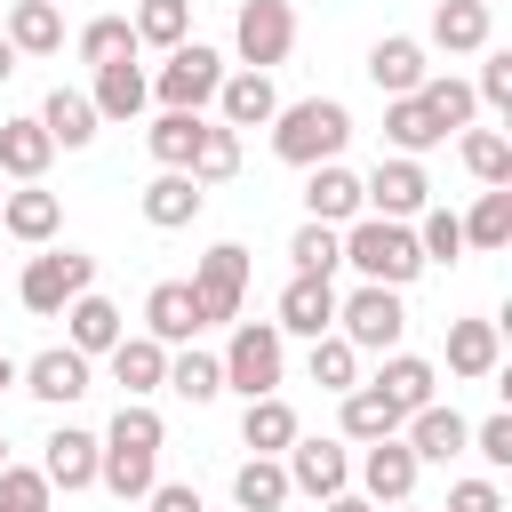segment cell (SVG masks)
<instances>
[{
    "label": "cell",
    "instance_id": "48",
    "mask_svg": "<svg viewBox=\"0 0 512 512\" xmlns=\"http://www.w3.org/2000/svg\"><path fill=\"white\" fill-rule=\"evenodd\" d=\"M104 440H128V448H160L168 432H160V416L144 408V400H120V416H112V432Z\"/></svg>",
    "mask_w": 512,
    "mask_h": 512
},
{
    "label": "cell",
    "instance_id": "1",
    "mask_svg": "<svg viewBox=\"0 0 512 512\" xmlns=\"http://www.w3.org/2000/svg\"><path fill=\"white\" fill-rule=\"evenodd\" d=\"M352 144V112L336 104V96H304V104H280L272 112V152L288 160V168H320V160H336Z\"/></svg>",
    "mask_w": 512,
    "mask_h": 512
},
{
    "label": "cell",
    "instance_id": "16",
    "mask_svg": "<svg viewBox=\"0 0 512 512\" xmlns=\"http://www.w3.org/2000/svg\"><path fill=\"white\" fill-rule=\"evenodd\" d=\"M24 392H32V400H80V392H88V352H72V344L32 352V360H24Z\"/></svg>",
    "mask_w": 512,
    "mask_h": 512
},
{
    "label": "cell",
    "instance_id": "37",
    "mask_svg": "<svg viewBox=\"0 0 512 512\" xmlns=\"http://www.w3.org/2000/svg\"><path fill=\"white\" fill-rule=\"evenodd\" d=\"M456 224H464V248H504V240H512V184H488L480 208L456 216Z\"/></svg>",
    "mask_w": 512,
    "mask_h": 512
},
{
    "label": "cell",
    "instance_id": "53",
    "mask_svg": "<svg viewBox=\"0 0 512 512\" xmlns=\"http://www.w3.org/2000/svg\"><path fill=\"white\" fill-rule=\"evenodd\" d=\"M320 512H376V504H368V496H344V488H336V496H328Z\"/></svg>",
    "mask_w": 512,
    "mask_h": 512
},
{
    "label": "cell",
    "instance_id": "32",
    "mask_svg": "<svg viewBox=\"0 0 512 512\" xmlns=\"http://www.w3.org/2000/svg\"><path fill=\"white\" fill-rule=\"evenodd\" d=\"M40 128H48L64 152H80V144H96V104H88L80 88H56V96L40 104Z\"/></svg>",
    "mask_w": 512,
    "mask_h": 512
},
{
    "label": "cell",
    "instance_id": "2",
    "mask_svg": "<svg viewBox=\"0 0 512 512\" xmlns=\"http://www.w3.org/2000/svg\"><path fill=\"white\" fill-rule=\"evenodd\" d=\"M344 264L360 280H376V288H408L424 272V248H416V232L400 216H352L344 224Z\"/></svg>",
    "mask_w": 512,
    "mask_h": 512
},
{
    "label": "cell",
    "instance_id": "19",
    "mask_svg": "<svg viewBox=\"0 0 512 512\" xmlns=\"http://www.w3.org/2000/svg\"><path fill=\"white\" fill-rule=\"evenodd\" d=\"M200 176L192 168H160L152 184H144V224H160V232H176V224H192L200 216Z\"/></svg>",
    "mask_w": 512,
    "mask_h": 512
},
{
    "label": "cell",
    "instance_id": "3",
    "mask_svg": "<svg viewBox=\"0 0 512 512\" xmlns=\"http://www.w3.org/2000/svg\"><path fill=\"white\" fill-rule=\"evenodd\" d=\"M336 336H344L352 352H400V336H408V304H400V288L360 280L352 296H336Z\"/></svg>",
    "mask_w": 512,
    "mask_h": 512
},
{
    "label": "cell",
    "instance_id": "54",
    "mask_svg": "<svg viewBox=\"0 0 512 512\" xmlns=\"http://www.w3.org/2000/svg\"><path fill=\"white\" fill-rule=\"evenodd\" d=\"M8 72H16V48H8V40H0V80H8Z\"/></svg>",
    "mask_w": 512,
    "mask_h": 512
},
{
    "label": "cell",
    "instance_id": "50",
    "mask_svg": "<svg viewBox=\"0 0 512 512\" xmlns=\"http://www.w3.org/2000/svg\"><path fill=\"white\" fill-rule=\"evenodd\" d=\"M464 448H480V456L504 472V464H512V416H488V424H472V440H464Z\"/></svg>",
    "mask_w": 512,
    "mask_h": 512
},
{
    "label": "cell",
    "instance_id": "18",
    "mask_svg": "<svg viewBox=\"0 0 512 512\" xmlns=\"http://www.w3.org/2000/svg\"><path fill=\"white\" fill-rule=\"evenodd\" d=\"M96 120H136L144 104H152V72H136L128 56H112V64H96Z\"/></svg>",
    "mask_w": 512,
    "mask_h": 512
},
{
    "label": "cell",
    "instance_id": "44",
    "mask_svg": "<svg viewBox=\"0 0 512 512\" xmlns=\"http://www.w3.org/2000/svg\"><path fill=\"white\" fill-rule=\"evenodd\" d=\"M288 256H296V272H336V264H344V232H336V224H304V232L288 240Z\"/></svg>",
    "mask_w": 512,
    "mask_h": 512
},
{
    "label": "cell",
    "instance_id": "23",
    "mask_svg": "<svg viewBox=\"0 0 512 512\" xmlns=\"http://www.w3.org/2000/svg\"><path fill=\"white\" fill-rule=\"evenodd\" d=\"M304 208H312V224H352L360 216V176L344 160H320L312 184H304Z\"/></svg>",
    "mask_w": 512,
    "mask_h": 512
},
{
    "label": "cell",
    "instance_id": "17",
    "mask_svg": "<svg viewBox=\"0 0 512 512\" xmlns=\"http://www.w3.org/2000/svg\"><path fill=\"white\" fill-rule=\"evenodd\" d=\"M96 432H80V424H64V432H48V456H40V472H48V488H96Z\"/></svg>",
    "mask_w": 512,
    "mask_h": 512
},
{
    "label": "cell",
    "instance_id": "7",
    "mask_svg": "<svg viewBox=\"0 0 512 512\" xmlns=\"http://www.w3.org/2000/svg\"><path fill=\"white\" fill-rule=\"evenodd\" d=\"M232 40H240V64H248V72H272V64L296 48V8H288V0H240Z\"/></svg>",
    "mask_w": 512,
    "mask_h": 512
},
{
    "label": "cell",
    "instance_id": "27",
    "mask_svg": "<svg viewBox=\"0 0 512 512\" xmlns=\"http://www.w3.org/2000/svg\"><path fill=\"white\" fill-rule=\"evenodd\" d=\"M0 224H8L16 240H56V224H64V200H56V192H40V184H24V192H0Z\"/></svg>",
    "mask_w": 512,
    "mask_h": 512
},
{
    "label": "cell",
    "instance_id": "10",
    "mask_svg": "<svg viewBox=\"0 0 512 512\" xmlns=\"http://www.w3.org/2000/svg\"><path fill=\"white\" fill-rule=\"evenodd\" d=\"M272 328H280V336H328V328H336V280H328V272H288Z\"/></svg>",
    "mask_w": 512,
    "mask_h": 512
},
{
    "label": "cell",
    "instance_id": "11",
    "mask_svg": "<svg viewBox=\"0 0 512 512\" xmlns=\"http://www.w3.org/2000/svg\"><path fill=\"white\" fill-rule=\"evenodd\" d=\"M280 456H288V488H304V496H320V504H328V496L352 480V456H344V440H304V432H296Z\"/></svg>",
    "mask_w": 512,
    "mask_h": 512
},
{
    "label": "cell",
    "instance_id": "36",
    "mask_svg": "<svg viewBox=\"0 0 512 512\" xmlns=\"http://www.w3.org/2000/svg\"><path fill=\"white\" fill-rule=\"evenodd\" d=\"M200 112H160L152 128H144V144H152V160L160 168H192V152H200Z\"/></svg>",
    "mask_w": 512,
    "mask_h": 512
},
{
    "label": "cell",
    "instance_id": "13",
    "mask_svg": "<svg viewBox=\"0 0 512 512\" xmlns=\"http://www.w3.org/2000/svg\"><path fill=\"white\" fill-rule=\"evenodd\" d=\"M208 320H200V296H192V280H160L152 296H144V336H160V344H192Z\"/></svg>",
    "mask_w": 512,
    "mask_h": 512
},
{
    "label": "cell",
    "instance_id": "12",
    "mask_svg": "<svg viewBox=\"0 0 512 512\" xmlns=\"http://www.w3.org/2000/svg\"><path fill=\"white\" fill-rule=\"evenodd\" d=\"M360 488H368V504H408V496H416V448H408L400 432L368 440V456H360Z\"/></svg>",
    "mask_w": 512,
    "mask_h": 512
},
{
    "label": "cell",
    "instance_id": "52",
    "mask_svg": "<svg viewBox=\"0 0 512 512\" xmlns=\"http://www.w3.org/2000/svg\"><path fill=\"white\" fill-rule=\"evenodd\" d=\"M448 512H504V496H496V480H456Z\"/></svg>",
    "mask_w": 512,
    "mask_h": 512
},
{
    "label": "cell",
    "instance_id": "46",
    "mask_svg": "<svg viewBox=\"0 0 512 512\" xmlns=\"http://www.w3.org/2000/svg\"><path fill=\"white\" fill-rule=\"evenodd\" d=\"M416 216H424V232H416L424 264H456V256H464V224H456L448 208H416Z\"/></svg>",
    "mask_w": 512,
    "mask_h": 512
},
{
    "label": "cell",
    "instance_id": "5",
    "mask_svg": "<svg viewBox=\"0 0 512 512\" xmlns=\"http://www.w3.org/2000/svg\"><path fill=\"white\" fill-rule=\"evenodd\" d=\"M96 280V256H80V248H48V256H32L24 264V280H16V296H24V312H40V320H56L80 288Z\"/></svg>",
    "mask_w": 512,
    "mask_h": 512
},
{
    "label": "cell",
    "instance_id": "56",
    "mask_svg": "<svg viewBox=\"0 0 512 512\" xmlns=\"http://www.w3.org/2000/svg\"><path fill=\"white\" fill-rule=\"evenodd\" d=\"M0 464H8V440H0Z\"/></svg>",
    "mask_w": 512,
    "mask_h": 512
},
{
    "label": "cell",
    "instance_id": "4",
    "mask_svg": "<svg viewBox=\"0 0 512 512\" xmlns=\"http://www.w3.org/2000/svg\"><path fill=\"white\" fill-rule=\"evenodd\" d=\"M216 88H224V56H216L208 40H176L168 64L152 72L160 112H200V104H216Z\"/></svg>",
    "mask_w": 512,
    "mask_h": 512
},
{
    "label": "cell",
    "instance_id": "49",
    "mask_svg": "<svg viewBox=\"0 0 512 512\" xmlns=\"http://www.w3.org/2000/svg\"><path fill=\"white\" fill-rule=\"evenodd\" d=\"M488 112H512V56H488L480 64V88H472Z\"/></svg>",
    "mask_w": 512,
    "mask_h": 512
},
{
    "label": "cell",
    "instance_id": "31",
    "mask_svg": "<svg viewBox=\"0 0 512 512\" xmlns=\"http://www.w3.org/2000/svg\"><path fill=\"white\" fill-rule=\"evenodd\" d=\"M240 440H248L256 456H280V448L296 440V408H288L280 392H264V400H248V408H240Z\"/></svg>",
    "mask_w": 512,
    "mask_h": 512
},
{
    "label": "cell",
    "instance_id": "51",
    "mask_svg": "<svg viewBox=\"0 0 512 512\" xmlns=\"http://www.w3.org/2000/svg\"><path fill=\"white\" fill-rule=\"evenodd\" d=\"M144 504H152V512H208L192 480H152V488H144Z\"/></svg>",
    "mask_w": 512,
    "mask_h": 512
},
{
    "label": "cell",
    "instance_id": "20",
    "mask_svg": "<svg viewBox=\"0 0 512 512\" xmlns=\"http://www.w3.org/2000/svg\"><path fill=\"white\" fill-rule=\"evenodd\" d=\"M64 328H72V352H88V360H96V352H112V344L128 336V328H120V304H112V296H96V288H80V296L64 304Z\"/></svg>",
    "mask_w": 512,
    "mask_h": 512
},
{
    "label": "cell",
    "instance_id": "41",
    "mask_svg": "<svg viewBox=\"0 0 512 512\" xmlns=\"http://www.w3.org/2000/svg\"><path fill=\"white\" fill-rule=\"evenodd\" d=\"M312 384H320V392H352V384H360V352H352L336 328L312 336Z\"/></svg>",
    "mask_w": 512,
    "mask_h": 512
},
{
    "label": "cell",
    "instance_id": "38",
    "mask_svg": "<svg viewBox=\"0 0 512 512\" xmlns=\"http://www.w3.org/2000/svg\"><path fill=\"white\" fill-rule=\"evenodd\" d=\"M136 48H176L192 32V0H136Z\"/></svg>",
    "mask_w": 512,
    "mask_h": 512
},
{
    "label": "cell",
    "instance_id": "33",
    "mask_svg": "<svg viewBox=\"0 0 512 512\" xmlns=\"http://www.w3.org/2000/svg\"><path fill=\"white\" fill-rule=\"evenodd\" d=\"M384 136H392V152H408V160L432 152V144H448L440 120L424 112V96H392V104H384Z\"/></svg>",
    "mask_w": 512,
    "mask_h": 512
},
{
    "label": "cell",
    "instance_id": "55",
    "mask_svg": "<svg viewBox=\"0 0 512 512\" xmlns=\"http://www.w3.org/2000/svg\"><path fill=\"white\" fill-rule=\"evenodd\" d=\"M0 384H16V360H8V352H0Z\"/></svg>",
    "mask_w": 512,
    "mask_h": 512
},
{
    "label": "cell",
    "instance_id": "24",
    "mask_svg": "<svg viewBox=\"0 0 512 512\" xmlns=\"http://www.w3.org/2000/svg\"><path fill=\"white\" fill-rule=\"evenodd\" d=\"M0 40H8L16 56H56V48H64V16H56V0H16Z\"/></svg>",
    "mask_w": 512,
    "mask_h": 512
},
{
    "label": "cell",
    "instance_id": "21",
    "mask_svg": "<svg viewBox=\"0 0 512 512\" xmlns=\"http://www.w3.org/2000/svg\"><path fill=\"white\" fill-rule=\"evenodd\" d=\"M464 440H472V424H464L456 408H440V400L408 408V448H416V464H448Z\"/></svg>",
    "mask_w": 512,
    "mask_h": 512
},
{
    "label": "cell",
    "instance_id": "29",
    "mask_svg": "<svg viewBox=\"0 0 512 512\" xmlns=\"http://www.w3.org/2000/svg\"><path fill=\"white\" fill-rule=\"evenodd\" d=\"M496 320H448V376H496Z\"/></svg>",
    "mask_w": 512,
    "mask_h": 512
},
{
    "label": "cell",
    "instance_id": "6",
    "mask_svg": "<svg viewBox=\"0 0 512 512\" xmlns=\"http://www.w3.org/2000/svg\"><path fill=\"white\" fill-rule=\"evenodd\" d=\"M224 384H232L240 400H264V392L280 384V328H272V320H240V328H232V344H224Z\"/></svg>",
    "mask_w": 512,
    "mask_h": 512
},
{
    "label": "cell",
    "instance_id": "14",
    "mask_svg": "<svg viewBox=\"0 0 512 512\" xmlns=\"http://www.w3.org/2000/svg\"><path fill=\"white\" fill-rule=\"evenodd\" d=\"M424 40H408V32H384L376 48H368V80L384 88V96H416L424 88Z\"/></svg>",
    "mask_w": 512,
    "mask_h": 512
},
{
    "label": "cell",
    "instance_id": "42",
    "mask_svg": "<svg viewBox=\"0 0 512 512\" xmlns=\"http://www.w3.org/2000/svg\"><path fill=\"white\" fill-rule=\"evenodd\" d=\"M168 392L216 400V392H224V360H216V352H176V360H168Z\"/></svg>",
    "mask_w": 512,
    "mask_h": 512
},
{
    "label": "cell",
    "instance_id": "57",
    "mask_svg": "<svg viewBox=\"0 0 512 512\" xmlns=\"http://www.w3.org/2000/svg\"><path fill=\"white\" fill-rule=\"evenodd\" d=\"M392 512H408V504H392Z\"/></svg>",
    "mask_w": 512,
    "mask_h": 512
},
{
    "label": "cell",
    "instance_id": "43",
    "mask_svg": "<svg viewBox=\"0 0 512 512\" xmlns=\"http://www.w3.org/2000/svg\"><path fill=\"white\" fill-rule=\"evenodd\" d=\"M464 168H472L480 184H512V144H504L496 128H464Z\"/></svg>",
    "mask_w": 512,
    "mask_h": 512
},
{
    "label": "cell",
    "instance_id": "28",
    "mask_svg": "<svg viewBox=\"0 0 512 512\" xmlns=\"http://www.w3.org/2000/svg\"><path fill=\"white\" fill-rule=\"evenodd\" d=\"M432 40H440L448 56L488 48V0H440V8H432Z\"/></svg>",
    "mask_w": 512,
    "mask_h": 512
},
{
    "label": "cell",
    "instance_id": "22",
    "mask_svg": "<svg viewBox=\"0 0 512 512\" xmlns=\"http://www.w3.org/2000/svg\"><path fill=\"white\" fill-rule=\"evenodd\" d=\"M48 160H56V136H48L40 120H0V176L40 184V176H48Z\"/></svg>",
    "mask_w": 512,
    "mask_h": 512
},
{
    "label": "cell",
    "instance_id": "9",
    "mask_svg": "<svg viewBox=\"0 0 512 512\" xmlns=\"http://www.w3.org/2000/svg\"><path fill=\"white\" fill-rule=\"evenodd\" d=\"M424 200H432V184H424V168L408 152H392V160H376V176H360V208L368 216H416Z\"/></svg>",
    "mask_w": 512,
    "mask_h": 512
},
{
    "label": "cell",
    "instance_id": "8",
    "mask_svg": "<svg viewBox=\"0 0 512 512\" xmlns=\"http://www.w3.org/2000/svg\"><path fill=\"white\" fill-rule=\"evenodd\" d=\"M192 296H200V320H240V296H248V248L240 240H216L192 272Z\"/></svg>",
    "mask_w": 512,
    "mask_h": 512
},
{
    "label": "cell",
    "instance_id": "39",
    "mask_svg": "<svg viewBox=\"0 0 512 512\" xmlns=\"http://www.w3.org/2000/svg\"><path fill=\"white\" fill-rule=\"evenodd\" d=\"M416 96H424V112L440 120V136H448V128H472V112H480V96H472L464 80H448V72H424Z\"/></svg>",
    "mask_w": 512,
    "mask_h": 512
},
{
    "label": "cell",
    "instance_id": "45",
    "mask_svg": "<svg viewBox=\"0 0 512 512\" xmlns=\"http://www.w3.org/2000/svg\"><path fill=\"white\" fill-rule=\"evenodd\" d=\"M80 56H88V64H112V56H136V24H128V16H96V24L80 32Z\"/></svg>",
    "mask_w": 512,
    "mask_h": 512
},
{
    "label": "cell",
    "instance_id": "30",
    "mask_svg": "<svg viewBox=\"0 0 512 512\" xmlns=\"http://www.w3.org/2000/svg\"><path fill=\"white\" fill-rule=\"evenodd\" d=\"M432 384H440V376H432V360H416V352H384V368H376V392H384L400 416H408V408H424V400H432Z\"/></svg>",
    "mask_w": 512,
    "mask_h": 512
},
{
    "label": "cell",
    "instance_id": "26",
    "mask_svg": "<svg viewBox=\"0 0 512 512\" xmlns=\"http://www.w3.org/2000/svg\"><path fill=\"white\" fill-rule=\"evenodd\" d=\"M152 456H160V448H128V440H104V448H96V480H104L120 504H136V496L160 480V472H152Z\"/></svg>",
    "mask_w": 512,
    "mask_h": 512
},
{
    "label": "cell",
    "instance_id": "40",
    "mask_svg": "<svg viewBox=\"0 0 512 512\" xmlns=\"http://www.w3.org/2000/svg\"><path fill=\"white\" fill-rule=\"evenodd\" d=\"M192 176H200V184H224V176H240V128L208 120V128H200V152H192Z\"/></svg>",
    "mask_w": 512,
    "mask_h": 512
},
{
    "label": "cell",
    "instance_id": "25",
    "mask_svg": "<svg viewBox=\"0 0 512 512\" xmlns=\"http://www.w3.org/2000/svg\"><path fill=\"white\" fill-rule=\"evenodd\" d=\"M216 104H224V128H264V120L280 112V96H272V72H224Z\"/></svg>",
    "mask_w": 512,
    "mask_h": 512
},
{
    "label": "cell",
    "instance_id": "34",
    "mask_svg": "<svg viewBox=\"0 0 512 512\" xmlns=\"http://www.w3.org/2000/svg\"><path fill=\"white\" fill-rule=\"evenodd\" d=\"M336 400H344V440H384V432H400V424H408L376 384H352V392H336Z\"/></svg>",
    "mask_w": 512,
    "mask_h": 512
},
{
    "label": "cell",
    "instance_id": "35",
    "mask_svg": "<svg viewBox=\"0 0 512 512\" xmlns=\"http://www.w3.org/2000/svg\"><path fill=\"white\" fill-rule=\"evenodd\" d=\"M232 504H240V512H280V504H288V464L248 456V464L232 472Z\"/></svg>",
    "mask_w": 512,
    "mask_h": 512
},
{
    "label": "cell",
    "instance_id": "47",
    "mask_svg": "<svg viewBox=\"0 0 512 512\" xmlns=\"http://www.w3.org/2000/svg\"><path fill=\"white\" fill-rule=\"evenodd\" d=\"M0 512H48V472L0 464Z\"/></svg>",
    "mask_w": 512,
    "mask_h": 512
},
{
    "label": "cell",
    "instance_id": "15",
    "mask_svg": "<svg viewBox=\"0 0 512 512\" xmlns=\"http://www.w3.org/2000/svg\"><path fill=\"white\" fill-rule=\"evenodd\" d=\"M104 360H112V384H120L128 400H144V392L168 384V344H160V336H120Z\"/></svg>",
    "mask_w": 512,
    "mask_h": 512
}]
</instances>
